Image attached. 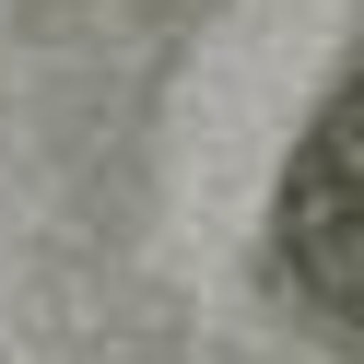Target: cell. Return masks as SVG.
Listing matches in <instances>:
<instances>
[{
  "mask_svg": "<svg viewBox=\"0 0 364 364\" xmlns=\"http://www.w3.org/2000/svg\"><path fill=\"white\" fill-rule=\"evenodd\" d=\"M282 270L317 317L364 329V82H341L282 176Z\"/></svg>",
  "mask_w": 364,
  "mask_h": 364,
  "instance_id": "cell-1",
  "label": "cell"
}]
</instances>
